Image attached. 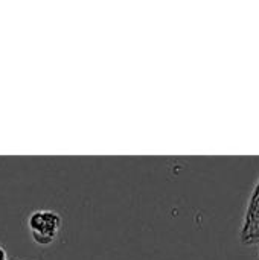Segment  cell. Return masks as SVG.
I'll return each instance as SVG.
<instances>
[{"instance_id": "1", "label": "cell", "mask_w": 259, "mask_h": 260, "mask_svg": "<svg viewBox=\"0 0 259 260\" xmlns=\"http://www.w3.org/2000/svg\"><path fill=\"white\" fill-rule=\"evenodd\" d=\"M27 229L35 244L47 247L58 236L61 229V216L53 210H37L29 215Z\"/></svg>"}, {"instance_id": "2", "label": "cell", "mask_w": 259, "mask_h": 260, "mask_svg": "<svg viewBox=\"0 0 259 260\" xmlns=\"http://www.w3.org/2000/svg\"><path fill=\"white\" fill-rule=\"evenodd\" d=\"M241 241L244 244L259 241V183L250 197V203L241 229Z\"/></svg>"}, {"instance_id": "3", "label": "cell", "mask_w": 259, "mask_h": 260, "mask_svg": "<svg viewBox=\"0 0 259 260\" xmlns=\"http://www.w3.org/2000/svg\"><path fill=\"white\" fill-rule=\"evenodd\" d=\"M0 260H8V253L3 245H0Z\"/></svg>"}]
</instances>
